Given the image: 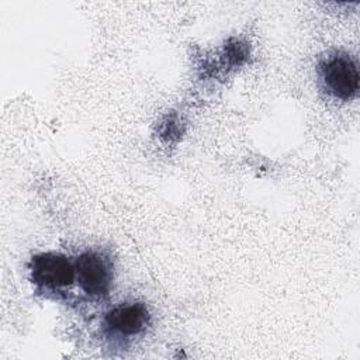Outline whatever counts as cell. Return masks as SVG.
<instances>
[{"instance_id":"1","label":"cell","mask_w":360,"mask_h":360,"mask_svg":"<svg viewBox=\"0 0 360 360\" xmlns=\"http://www.w3.org/2000/svg\"><path fill=\"white\" fill-rule=\"evenodd\" d=\"M322 89L333 98L349 101L359 91V69L356 60L346 52L326 55L318 65Z\"/></svg>"},{"instance_id":"4","label":"cell","mask_w":360,"mask_h":360,"mask_svg":"<svg viewBox=\"0 0 360 360\" xmlns=\"http://www.w3.org/2000/svg\"><path fill=\"white\" fill-rule=\"evenodd\" d=\"M150 323V314L142 302H122L111 308L104 316V326L110 336L132 339L142 335Z\"/></svg>"},{"instance_id":"3","label":"cell","mask_w":360,"mask_h":360,"mask_svg":"<svg viewBox=\"0 0 360 360\" xmlns=\"http://www.w3.org/2000/svg\"><path fill=\"white\" fill-rule=\"evenodd\" d=\"M31 281L46 292H62L76 281L75 264L62 253L44 252L30 260Z\"/></svg>"},{"instance_id":"2","label":"cell","mask_w":360,"mask_h":360,"mask_svg":"<svg viewBox=\"0 0 360 360\" xmlns=\"http://www.w3.org/2000/svg\"><path fill=\"white\" fill-rule=\"evenodd\" d=\"M76 281L79 287L91 298L108 295L114 280V266L111 259L100 250H84L75 262Z\"/></svg>"}]
</instances>
